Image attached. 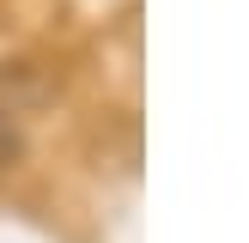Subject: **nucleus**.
Returning <instances> with one entry per match:
<instances>
[{
  "label": "nucleus",
  "mask_w": 249,
  "mask_h": 243,
  "mask_svg": "<svg viewBox=\"0 0 249 243\" xmlns=\"http://www.w3.org/2000/svg\"><path fill=\"white\" fill-rule=\"evenodd\" d=\"M18 158H24V134L12 128L6 116H0V170H6V164H18Z\"/></svg>",
  "instance_id": "1"
}]
</instances>
